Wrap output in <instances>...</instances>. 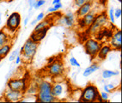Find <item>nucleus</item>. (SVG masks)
Returning a JSON list of instances; mask_svg holds the SVG:
<instances>
[{
  "label": "nucleus",
  "mask_w": 122,
  "mask_h": 103,
  "mask_svg": "<svg viewBox=\"0 0 122 103\" xmlns=\"http://www.w3.org/2000/svg\"><path fill=\"white\" fill-rule=\"evenodd\" d=\"M47 70L49 74L53 77H59L65 72L63 62L60 59H54L52 63L47 64Z\"/></svg>",
  "instance_id": "6e6552de"
},
{
  "label": "nucleus",
  "mask_w": 122,
  "mask_h": 103,
  "mask_svg": "<svg viewBox=\"0 0 122 103\" xmlns=\"http://www.w3.org/2000/svg\"><path fill=\"white\" fill-rule=\"evenodd\" d=\"M69 63H70L71 66H72V67L80 68V66H81L80 63H79V62L77 61V59L74 57H71L70 59H69Z\"/></svg>",
  "instance_id": "b1692460"
},
{
  "label": "nucleus",
  "mask_w": 122,
  "mask_h": 103,
  "mask_svg": "<svg viewBox=\"0 0 122 103\" xmlns=\"http://www.w3.org/2000/svg\"><path fill=\"white\" fill-rule=\"evenodd\" d=\"M52 6L54 7L55 9H56V10H57V11H59V10L63 8V5L61 4V2H60V3H58V4H55V5H53Z\"/></svg>",
  "instance_id": "473e14b6"
},
{
  "label": "nucleus",
  "mask_w": 122,
  "mask_h": 103,
  "mask_svg": "<svg viewBox=\"0 0 122 103\" xmlns=\"http://www.w3.org/2000/svg\"><path fill=\"white\" fill-rule=\"evenodd\" d=\"M36 0H28V6H29V9H28V11L30 12L32 10L34 9V5H35V3Z\"/></svg>",
  "instance_id": "7c9ffc66"
},
{
  "label": "nucleus",
  "mask_w": 122,
  "mask_h": 103,
  "mask_svg": "<svg viewBox=\"0 0 122 103\" xmlns=\"http://www.w3.org/2000/svg\"><path fill=\"white\" fill-rule=\"evenodd\" d=\"M96 14H97L96 11L94 9H92L89 13L83 15V17L77 18V25H78L79 28L83 30L87 29L92 24V22H94Z\"/></svg>",
  "instance_id": "9b49d317"
},
{
  "label": "nucleus",
  "mask_w": 122,
  "mask_h": 103,
  "mask_svg": "<svg viewBox=\"0 0 122 103\" xmlns=\"http://www.w3.org/2000/svg\"><path fill=\"white\" fill-rule=\"evenodd\" d=\"M98 88L92 83L88 84L82 91H81L80 97L78 101L83 102H96L97 101V98L99 96Z\"/></svg>",
  "instance_id": "39448f33"
},
{
  "label": "nucleus",
  "mask_w": 122,
  "mask_h": 103,
  "mask_svg": "<svg viewBox=\"0 0 122 103\" xmlns=\"http://www.w3.org/2000/svg\"><path fill=\"white\" fill-rule=\"evenodd\" d=\"M89 1H92V0H74V5L76 8H78L81 5H84V4L89 2Z\"/></svg>",
  "instance_id": "bb28decb"
},
{
  "label": "nucleus",
  "mask_w": 122,
  "mask_h": 103,
  "mask_svg": "<svg viewBox=\"0 0 122 103\" xmlns=\"http://www.w3.org/2000/svg\"><path fill=\"white\" fill-rule=\"evenodd\" d=\"M117 1H118V2H119V3H120H120H121V0H117Z\"/></svg>",
  "instance_id": "ea45409f"
},
{
  "label": "nucleus",
  "mask_w": 122,
  "mask_h": 103,
  "mask_svg": "<svg viewBox=\"0 0 122 103\" xmlns=\"http://www.w3.org/2000/svg\"><path fill=\"white\" fill-rule=\"evenodd\" d=\"M109 45L111 46L112 49L115 51H120L121 49V30L116 29L115 32L113 33L110 37Z\"/></svg>",
  "instance_id": "ddd939ff"
},
{
  "label": "nucleus",
  "mask_w": 122,
  "mask_h": 103,
  "mask_svg": "<svg viewBox=\"0 0 122 103\" xmlns=\"http://www.w3.org/2000/svg\"><path fill=\"white\" fill-rule=\"evenodd\" d=\"M51 23H52L51 20L49 19V18L45 17L42 21L37 22V24L35 26V29H34V31H38V30H41V29H45V28H47V27H50Z\"/></svg>",
  "instance_id": "6ab92c4d"
},
{
  "label": "nucleus",
  "mask_w": 122,
  "mask_h": 103,
  "mask_svg": "<svg viewBox=\"0 0 122 103\" xmlns=\"http://www.w3.org/2000/svg\"><path fill=\"white\" fill-rule=\"evenodd\" d=\"M45 4H46V0H36L35 3V5H34V9L35 10L40 9V8L43 6Z\"/></svg>",
  "instance_id": "a878e982"
},
{
  "label": "nucleus",
  "mask_w": 122,
  "mask_h": 103,
  "mask_svg": "<svg viewBox=\"0 0 122 103\" xmlns=\"http://www.w3.org/2000/svg\"><path fill=\"white\" fill-rule=\"evenodd\" d=\"M99 95H100L101 98L103 100V101H107L109 100L108 93L105 92V91H102V92H100V93H99Z\"/></svg>",
  "instance_id": "c85d7f7f"
},
{
  "label": "nucleus",
  "mask_w": 122,
  "mask_h": 103,
  "mask_svg": "<svg viewBox=\"0 0 122 103\" xmlns=\"http://www.w3.org/2000/svg\"><path fill=\"white\" fill-rule=\"evenodd\" d=\"M107 86L110 91H113V90H114L116 88V86H114L113 83H108V84H107Z\"/></svg>",
  "instance_id": "f704fd0d"
},
{
  "label": "nucleus",
  "mask_w": 122,
  "mask_h": 103,
  "mask_svg": "<svg viewBox=\"0 0 122 103\" xmlns=\"http://www.w3.org/2000/svg\"><path fill=\"white\" fill-rule=\"evenodd\" d=\"M1 2H2V0H0V3H1Z\"/></svg>",
  "instance_id": "a19ab883"
},
{
  "label": "nucleus",
  "mask_w": 122,
  "mask_h": 103,
  "mask_svg": "<svg viewBox=\"0 0 122 103\" xmlns=\"http://www.w3.org/2000/svg\"><path fill=\"white\" fill-rule=\"evenodd\" d=\"M120 75L119 70H104L102 73V77L103 79H108L113 77H116Z\"/></svg>",
  "instance_id": "412c9836"
},
{
  "label": "nucleus",
  "mask_w": 122,
  "mask_h": 103,
  "mask_svg": "<svg viewBox=\"0 0 122 103\" xmlns=\"http://www.w3.org/2000/svg\"><path fill=\"white\" fill-rule=\"evenodd\" d=\"M26 78H10L7 83V88L14 90H20L25 93L28 88Z\"/></svg>",
  "instance_id": "9d476101"
},
{
  "label": "nucleus",
  "mask_w": 122,
  "mask_h": 103,
  "mask_svg": "<svg viewBox=\"0 0 122 103\" xmlns=\"http://www.w3.org/2000/svg\"><path fill=\"white\" fill-rule=\"evenodd\" d=\"M49 28H50V27H47V28H45V29H41V30H38V31H34L30 35V39H32L33 41L40 43L44 38L46 37Z\"/></svg>",
  "instance_id": "2eb2a0df"
},
{
  "label": "nucleus",
  "mask_w": 122,
  "mask_h": 103,
  "mask_svg": "<svg viewBox=\"0 0 122 103\" xmlns=\"http://www.w3.org/2000/svg\"><path fill=\"white\" fill-rule=\"evenodd\" d=\"M47 12H48V13H50V14H53V13H56L57 10H56V9H55L54 7L52 6V7H49V8L47 9Z\"/></svg>",
  "instance_id": "72a5a7b5"
},
{
  "label": "nucleus",
  "mask_w": 122,
  "mask_h": 103,
  "mask_svg": "<svg viewBox=\"0 0 122 103\" xmlns=\"http://www.w3.org/2000/svg\"><path fill=\"white\" fill-rule=\"evenodd\" d=\"M101 46H102V43L100 40L94 39V38H89L84 42L83 46H84L85 53L90 57L91 60L96 58V55L100 50Z\"/></svg>",
  "instance_id": "423d86ee"
},
{
  "label": "nucleus",
  "mask_w": 122,
  "mask_h": 103,
  "mask_svg": "<svg viewBox=\"0 0 122 103\" xmlns=\"http://www.w3.org/2000/svg\"><path fill=\"white\" fill-rule=\"evenodd\" d=\"M108 22H109L107 14L106 12L102 11L99 14H96L94 22H92V24L87 29V31L89 32V34L96 35L102 30V29L107 26Z\"/></svg>",
  "instance_id": "20e7f679"
},
{
  "label": "nucleus",
  "mask_w": 122,
  "mask_h": 103,
  "mask_svg": "<svg viewBox=\"0 0 122 103\" xmlns=\"http://www.w3.org/2000/svg\"><path fill=\"white\" fill-rule=\"evenodd\" d=\"M21 22H22V17L21 15L18 12H13L9 15L7 18L6 25H5V29L11 32V33H15L21 27Z\"/></svg>",
  "instance_id": "0eeeda50"
},
{
  "label": "nucleus",
  "mask_w": 122,
  "mask_h": 103,
  "mask_svg": "<svg viewBox=\"0 0 122 103\" xmlns=\"http://www.w3.org/2000/svg\"><path fill=\"white\" fill-rule=\"evenodd\" d=\"M15 64H16V65H19L20 64H21V63H22V57H21V55H17V57L15 58Z\"/></svg>",
  "instance_id": "2f4dec72"
},
{
  "label": "nucleus",
  "mask_w": 122,
  "mask_h": 103,
  "mask_svg": "<svg viewBox=\"0 0 122 103\" xmlns=\"http://www.w3.org/2000/svg\"><path fill=\"white\" fill-rule=\"evenodd\" d=\"M39 43L33 41L29 38L26 40L24 45L22 46V48L20 50V55L22 57V61L24 63H30L35 58L36 52H37Z\"/></svg>",
  "instance_id": "7ed1b4c3"
},
{
  "label": "nucleus",
  "mask_w": 122,
  "mask_h": 103,
  "mask_svg": "<svg viewBox=\"0 0 122 103\" xmlns=\"http://www.w3.org/2000/svg\"><path fill=\"white\" fill-rule=\"evenodd\" d=\"M113 10H114V8L113 6L110 7L108 11V15H107V18H108V22L111 23V24H114L115 23V17H114V15H113Z\"/></svg>",
  "instance_id": "5701e85b"
},
{
  "label": "nucleus",
  "mask_w": 122,
  "mask_h": 103,
  "mask_svg": "<svg viewBox=\"0 0 122 103\" xmlns=\"http://www.w3.org/2000/svg\"><path fill=\"white\" fill-rule=\"evenodd\" d=\"M24 93L20 90H14L7 88L3 94V99L7 102H18L23 98Z\"/></svg>",
  "instance_id": "1a4fd4ad"
},
{
  "label": "nucleus",
  "mask_w": 122,
  "mask_h": 103,
  "mask_svg": "<svg viewBox=\"0 0 122 103\" xmlns=\"http://www.w3.org/2000/svg\"><path fill=\"white\" fill-rule=\"evenodd\" d=\"M29 18H30L29 16H27V17L23 20V26L24 27H26L27 25L28 24V22H29Z\"/></svg>",
  "instance_id": "c9c22d12"
},
{
  "label": "nucleus",
  "mask_w": 122,
  "mask_h": 103,
  "mask_svg": "<svg viewBox=\"0 0 122 103\" xmlns=\"http://www.w3.org/2000/svg\"><path fill=\"white\" fill-rule=\"evenodd\" d=\"M37 22H38V21L35 18V19H34L33 21L31 22V25H32V26H35V25L37 24Z\"/></svg>",
  "instance_id": "4c0bfd02"
},
{
  "label": "nucleus",
  "mask_w": 122,
  "mask_h": 103,
  "mask_svg": "<svg viewBox=\"0 0 122 103\" xmlns=\"http://www.w3.org/2000/svg\"><path fill=\"white\" fill-rule=\"evenodd\" d=\"M11 51V44L8 43V44L4 45L3 46L0 47V61L4 59L5 58H6L9 53H10Z\"/></svg>",
  "instance_id": "aec40b11"
},
{
  "label": "nucleus",
  "mask_w": 122,
  "mask_h": 103,
  "mask_svg": "<svg viewBox=\"0 0 122 103\" xmlns=\"http://www.w3.org/2000/svg\"><path fill=\"white\" fill-rule=\"evenodd\" d=\"M92 9H93V3H92V1H89V2L86 3V4L81 5L80 7L77 8L76 12V15L77 16V18L83 17V15H85L86 14L89 13Z\"/></svg>",
  "instance_id": "dca6fc26"
},
{
  "label": "nucleus",
  "mask_w": 122,
  "mask_h": 103,
  "mask_svg": "<svg viewBox=\"0 0 122 103\" xmlns=\"http://www.w3.org/2000/svg\"><path fill=\"white\" fill-rule=\"evenodd\" d=\"M103 90H104L105 92H107V93H110L111 92V91H110V90H109V88H107V84H104V86H103Z\"/></svg>",
  "instance_id": "e433bc0d"
},
{
  "label": "nucleus",
  "mask_w": 122,
  "mask_h": 103,
  "mask_svg": "<svg viewBox=\"0 0 122 103\" xmlns=\"http://www.w3.org/2000/svg\"><path fill=\"white\" fill-rule=\"evenodd\" d=\"M20 54V51L19 50H15V51H13V52H11V53L10 54V56H9V61L10 62H13V61H15V58L17 57V55H19Z\"/></svg>",
  "instance_id": "393cba45"
},
{
  "label": "nucleus",
  "mask_w": 122,
  "mask_h": 103,
  "mask_svg": "<svg viewBox=\"0 0 122 103\" xmlns=\"http://www.w3.org/2000/svg\"><path fill=\"white\" fill-rule=\"evenodd\" d=\"M8 43H10V36L5 31V29H1L0 30V47Z\"/></svg>",
  "instance_id": "a211bd4d"
},
{
  "label": "nucleus",
  "mask_w": 122,
  "mask_h": 103,
  "mask_svg": "<svg viewBox=\"0 0 122 103\" xmlns=\"http://www.w3.org/2000/svg\"><path fill=\"white\" fill-rule=\"evenodd\" d=\"M56 22L59 25L68 27V28H73L76 24V15L73 12L69 11L65 15H61Z\"/></svg>",
  "instance_id": "f8f14e48"
},
{
  "label": "nucleus",
  "mask_w": 122,
  "mask_h": 103,
  "mask_svg": "<svg viewBox=\"0 0 122 103\" xmlns=\"http://www.w3.org/2000/svg\"><path fill=\"white\" fill-rule=\"evenodd\" d=\"M61 2V0H52V5H55V4H58V3H60Z\"/></svg>",
  "instance_id": "58836bf2"
},
{
  "label": "nucleus",
  "mask_w": 122,
  "mask_h": 103,
  "mask_svg": "<svg viewBox=\"0 0 122 103\" xmlns=\"http://www.w3.org/2000/svg\"><path fill=\"white\" fill-rule=\"evenodd\" d=\"M113 15H114L115 19H120V18L121 17V8H120V7H118L116 9H114V10H113Z\"/></svg>",
  "instance_id": "cd10ccee"
},
{
  "label": "nucleus",
  "mask_w": 122,
  "mask_h": 103,
  "mask_svg": "<svg viewBox=\"0 0 122 103\" xmlns=\"http://www.w3.org/2000/svg\"><path fill=\"white\" fill-rule=\"evenodd\" d=\"M36 101L38 102H55L57 99L52 94V83L41 80L38 84V91L36 94Z\"/></svg>",
  "instance_id": "f257e3e1"
},
{
  "label": "nucleus",
  "mask_w": 122,
  "mask_h": 103,
  "mask_svg": "<svg viewBox=\"0 0 122 103\" xmlns=\"http://www.w3.org/2000/svg\"><path fill=\"white\" fill-rule=\"evenodd\" d=\"M100 70V65H99L98 63H96V62L92 63L90 65L88 66L87 68L83 70V76L84 77H89V76H91L93 73H95L96 71H97V70Z\"/></svg>",
  "instance_id": "f3484780"
},
{
  "label": "nucleus",
  "mask_w": 122,
  "mask_h": 103,
  "mask_svg": "<svg viewBox=\"0 0 122 103\" xmlns=\"http://www.w3.org/2000/svg\"><path fill=\"white\" fill-rule=\"evenodd\" d=\"M52 94L57 101H66L70 96L71 92L70 86L65 80L55 81L52 83Z\"/></svg>",
  "instance_id": "f03ea898"
},
{
  "label": "nucleus",
  "mask_w": 122,
  "mask_h": 103,
  "mask_svg": "<svg viewBox=\"0 0 122 103\" xmlns=\"http://www.w3.org/2000/svg\"><path fill=\"white\" fill-rule=\"evenodd\" d=\"M38 84L39 83H35V84H31L30 86H28L25 93L27 94H28V95H30V96L36 95L38 91Z\"/></svg>",
  "instance_id": "4be33fe9"
},
{
  "label": "nucleus",
  "mask_w": 122,
  "mask_h": 103,
  "mask_svg": "<svg viewBox=\"0 0 122 103\" xmlns=\"http://www.w3.org/2000/svg\"><path fill=\"white\" fill-rule=\"evenodd\" d=\"M45 16H46V15H45V13H44V12H40V13L37 15V16H36L35 19L37 20L38 22H41V21H42V20L45 18Z\"/></svg>",
  "instance_id": "c756f323"
},
{
  "label": "nucleus",
  "mask_w": 122,
  "mask_h": 103,
  "mask_svg": "<svg viewBox=\"0 0 122 103\" xmlns=\"http://www.w3.org/2000/svg\"><path fill=\"white\" fill-rule=\"evenodd\" d=\"M112 51H113V49H112L111 46L109 45V43L102 44V46L100 47V50H99L98 53L96 55V58H98L99 60H104Z\"/></svg>",
  "instance_id": "4468645a"
}]
</instances>
